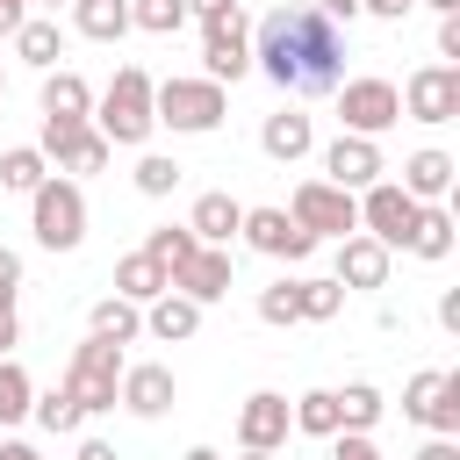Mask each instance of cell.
Returning <instances> with one entry per match:
<instances>
[{
  "label": "cell",
  "instance_id": "cell-1",
  "mask_svg": "<svg viewBox=\"0 0 460 460\" xmlns=\"http://www.w3.org/2000/svg\"><path fill=\"white\" fill-rule=\"evenodd\" d=\"M252 65L280 93H338V79H345V36L316 7H273L252 29Z\"/></svg>",
  "mask_w": 460,
  "mask_h": 460
},
{
  "label": "cell",
  "instance_id": "cell-2",
  "mask_svg": "<svg viewBox=\"0 0 460 460\" xmlns=\"http://www.w3.org/2000/svg\"><path fill=\"white\" fill-rule=\"evenodd\" d=\"M93 129H101L108 144H144V137L158 129V115H151V72H144V65H122V72L108 79V93L93 101Z\"/></svg>",
  "mask_w": 460,
  "mask_h": 460
},
{
  "label": "cell",
  "instance_id": "cell-3",
  "mask_svg": "<svg viewBox=\"0 0 460 460\" xmlns=\"http://www.w3.org/2000/svg\"><path fill=\"white\" fill-rule=\"evenodd\" d=\"M29 230H36L43 252H79V244H86V187L65 180V172H50V180L29 194Z\"/></svg>",
  "mask_w": 460,
  "mask_h": 460
},
{
  "label": "cell",
  "instance_id": "cell-4",
  "mask_svg": "<svg viewBox=\"0 0 460 460\" xmlns=\"http://www.w3.org/2000/svg\"><path fill=\"white\" fill-rule=\"evenodd\" d=\"M151 115L180 137H208L230 115V93L216 79H165V86H151Z\"/></svg>",
  "mask_w": 460,
  "mask_h": 460
},
{
  "label": "cell",
  "instance_id": "cell-5",
  "mask_svg": "<svg viewBox=\"0 0 460 460\" xmlns=\"http://www.w3.org/2000/svg\"><path fill=\"white\" fill-rule=\"evenodd\" d=\"M122 345H108V338H86V345H72V367H65V395L86 410V417H101V410H115V388H122Z\"/></svg>",
  "mask_w": 460,
  "mask_h": 460
},
{
  "label": "cell",
  "instance_id": "cell-6",
  "mask_svg": "<svg viewBox=\"0 0 460 460\" xmlns=\"http://www.w3.org/2000/svg\"><path fill=\"white\" fill-rule=\"evenodd\" d=\"M338 122H345V137H388L395 122H402V93H395V79H381V72H367V79H338Z\"/></svg>",
  "mask_w": 460,
  "mask_h": 460
},
{
  "label": "cell",
  "instance_id": "cell-7",
  "mask_svg": "<svg viewBox=\"0 0 460 460\" xmlns=\"http://www.w3.org/2000/svg\"><path fill=\"white\" fill-rule=\"evenodd\" d=\"M402 417H417L431 438H460V367H424V374H410Z\"/></svg>",
  "mask_w": 460,
  "mask_h": 460
},
{
  "label": "cell",
  "instance_id": "cell-8",
  "mask_svg": "<svg viewBox=\"0 0 460 460\" xmlns=\"http://www.w3.org/2000/svg\"><path fill=\"white\" fill-rule=\"evenodd\" d=\"M244 72H252V22H244V7H230V14L201 22V79L237 86Z\"/></svg>",
  "mask_w": 460,
  "mask_h": 460
},
{
  "label": "cell",
  "instance_id": "cell-9",
  "mask_svg": "<svg viewBox=\"0 0 460 460\" xmlns=\"http://www.w3.org/2000/svg\"><path fill=\"white\" fill-rule=\"evenodd\" d=\"M288 216L323 244V237H352L359 230V194H345V187H331V180H302L295 187V201H288Z\"/></svg>",
  "mask_w": 460,
  "mask_h": 460
},
{
  "label": "cell",
  "instance_id": "cell-10",
  "mask_svg": "<svg viewBox=\"0 0 460 460\" xmlns=\"http://www.w3.org/2000/svg\"><path fill=\"white\" fill-rule=\"evenodd\" d=\"M417 208H424V201H410L395 180H374V187L359 194V230H367L374 244L402 252V244H410V223H417Z\"/></svg>",
  "mask_w": 460,
  "mask_h": 460
},
{
  "label": "cell",
  "instance_id": "cell-11",
  "mask_svg": "<svg viewBox=\"0 0 460 460\" xmlns=\"http://www.w3.org/2000/svg\"><path fill=\"white\" fill-rule=\"evenodd\" d=\"M395 93H402V115L410 122H453L460 115V65H424Z\"/></svg>",
  "mask_w": 460,
  "mask_h": 460
},
{
  "label": "cell",
  "instance_id": "cell-12",
  "mask_svg": "<svg viewBox=\"0 0 460 460\" xmlns=\"http://www.w3.org/2000/svg\"><path fill=\"white\" fill-rule=\"evenodd\" d=\"M288 431H295V417H288V395L280 388H252L237 402V446L244 453H280Z\"/></svg>",
  "mask_w": 460,
  "mask_h": 460
},
{
  "label": "cell",
  "instance_id": "cell-13",
  "mask_svg": "<svg viewBox=\"0 0 460 460\" xmlns=\"http://www.w3.org/2000/svg\"><path fill=\"white\" fill-rule=\"evenodd\" d=\"M36 151H43L65 180H86V172H101V165H108V151H115V144H108L93 122H72V129H50V122H43V144H36Z\"/></svg>",
  "mask_w": 460,
  "mask_h": 460
},
{
  "label": "cell",
  "instance_id": "cell-14",
  "mask_svg": "<svg viewBox=\"0 0 460 460\" xmlns=\"http://www.w3.org/2000/svg\"><path fill=\"white\" fill-rule=\"evenodd\" d=\"M252 252H266V259H288V266H302L309 252H316V237L288 216V208H244V230H237Z\"/></svg>",
  "mask_w": 460,
  "mask_h": 460
},
{
  "label": "cell",
  "instance_id": "cell-15",
  "mask_svg": "<svg viewBox=\"0 0 460 460\" xmlns=\"http://www.w3.org/2000/svg\"><path fill=\"white\" fill-rule=\"evenodd\" d=\"M381 172H388V158H381V144H374V137H345V129H338V144L323 151V180H331V187H345V194H367Z\"/></svg>",
  "mask_w": 460,
  "mask_h": 460
},
{
  "label": "cell",
  "instance_id": "cell-16",
  "mask_svg": "<svg viewBox=\"0 0 460 460\" xmlns=\"http://www.w3.org/2000/svg\"><path fill=\"white\" fill-rule=\"evenodd\" d=\"M115 402H122L129 417H165V410L180 402V381H172V367L144 359V367H122V388H115Z\"/></svg>",
  "mask_w": 460,
  "mask_h": 460
},
{
  "label": "cell",
  "instance_id": "cell-17",
  "mask_svg": "<svg viewBox=\"0 0 460 460\" xmlns=\"http://www.w3.org/2000/svg\"><path fill=\"white\" fill-rule=\"evenodd\" d=\"M230 273H237V266H230V252L201 244L187 266H172V295H187L194 309H208V302H223V295H230Z\"/></svg>",
  "mask_w": 460,
  "mask_h": 460
},
{
  "label": "cell",
  "instance_id": "cell-18",
  "mask_svg": "<svg viewBox=\"0 0 460 460\" xmlns=\"http://www.w3.org/2000/svg\"><path fill=\"white\" fill-rule=\"evenodd\" d=\"M388 266H395V252L388 244H374L367 230H352V237H338V288H388Z\"/></svg>",
  "mask_w": 460,
  "mask_h": 460
},
{
  "label": "cell",
  "instance_id": "cell-19",
  "mask_svg": "<svg viewBox=\"0 0 460 460\" xmlns=\"http://www.w3.org/2000/svg\"><path fill=\"white\" fill-rule=\"evenodd\" d=\"M259 151H266L273 165H295V158H309V151H316V122H309L302 108H280V115H266V122H259Z\"/></svg>",
  "mask_w": 460,
  "mask_h": 460
},
{
  "label": "cell",
  "instance_id": "cell-20",
  "mask_svg": "<svg viewBox=\"0 0 460 460\" xmlns=\"http://www.w3.org/2000/svg\"><path fill=\"white\" fill-rule=\"evenodd\" d=\"M453 172H460V165H453V151L424 144V151H410V158H402V180H395V187H402L410 201H446V194H453Z\"/></svg>",
  "mask_w": 460,
  "mask_h": 460
},
{
  "label": "cell",
  "instance_id": "cell-21",
  "mask_svg": "<svg viewBox=\"0 0 460 460\" xmlns=\"http://www.w3.org/2000/svg\"><path fill=\"white\" fill-rule=\"evenodd\" d=\"M187 230H194V244H216V252H230V237L244 230V201H230L223 187H208V194L187 208Z\"/></svg>",
  "mask_w": 460,
  "mask_h": 460
},
{
  "label": "cell",
  "instance_id": "cell-22",
  "mask_svg": "<svg viewBox=\"0 0 460 460\" xmlns=\"http://www.w3.org/2000/svg\"><path fill=\"white\" fill-rule=\"evenodd\" d=\"M43 122H50V129L93 122V86H86L79 72H43Z\"/></svg>",
  "mask_w": 460,
  "mask_h": 460
},
{
  "label": "cell",
  "instance_id": "cell-23",
  "mask_svg": "<svg viewBox=\"0 0 460 460\" xmlns=\"http://www.w3.org/2000/svg\"><path fill=\"white\" fill-rule=\"evenodd\" d=\"M7 43H14V58H22V65H36V72H58V58H65V29H58L50 14H29Z\"/></svg>",
  "mask_w": 460,
  "mask_h": 460
},
{
  "label": "cell",
  "instance_id": "cell-24",
  "mask_svg": "<svg viewBox=\"0 0 460 460\" xmlns=\"http://www.w3.org/2000/svg\"><path fill=\"white\" fill-rule=\"evenodd\" d=\"M144 331H151L158 345H180V338H194V331H201V309H194L187 295H172V288H165L158 302H144Z\"/></svg>",
  "mask_w": 460,
  "mask_h": 460
},
{
  "label": "cell",
  "instance_id": "cell-25",
  "mask_svg": "<svg viewBox=\"0 0 460 460\" xmlns=\"http://www.w3.org/2000/svg\"><path fill=\"white\" fill-rule=\"evenodd\" d=\"M165 288H172V280H165V266H158V259H144V252L115 259V295H122V302H137V309H144V302H158Z\"/></svg>",
  "mask_w": 460,
  "mask_h": 460
},
{
  "label": "cell",
  "instance_id": "cell-26",
  "mask_svg": "<svg viewBox=\"0 0 460 460\" xmlns=\"http://www.w3.org/2000/svg\"><path fill=\"white\" fill-rule=\"evenodd\" d=\"M72 29L93 43H122L129 36V0H72Z\"/></svg>",
  "mask_w": 460,
  "mask_h": 460
},
{
  "label": "cell",
  "instance_id": "cell-27",
  "mask_svg": "<svg viewBox=\"0 0 460 460\" xmlns=\"http://www.w3.org/2000/svg\"><path fill=\"white\" fill-rule=\"evenodd\" d=\"M43 180H50V158H43L36 144H7V151H0V187H7V194H36Z\"/></svg>",
  "mask_w": 460,
  "mask_h": 460
},
{
  "label": "cell",
  "instance_id": "cell-28",
  "mask_svg": "<svg viewBox=\"0 0 460 460\" xmlns=\"http://www.w3.org/2000/svg\"><path fill=\"white\" fill-rule=\"evenodd\" d=\"M402 252H417V259H446V252H453V208L424 201L417 223H410V244H402Z\"/></svg>",
  "mask_w": 460,
  "mask_h": 460
},
{
  "label": "cell",
  "instance_id": "cell-29",
  "mask_svg": "<svg viewBox=\"0 0 460 460\" xmlns=\"http://www.w3.org/2000/svg\"><path fill=\"white\" fill-rule=\"evenodd\" d=\"M137 331H144V309H137V302H122V295L93 302V316H86V338H108V345H129Z\"/></svg>",
  "mask_w": 460,
  "mask_h": 460
},
{
  "label": "cell",
  "instance_id": "cell-30",
  "mask_svg": "<svg viewBox=\"0 0 460 460\" xmlns=\"http://www.w3.org/2000/svg\"><path fill=\"white\" fill-rule=\"evenodd\" d=\"M331 395H338V431H374L381 410H388L374 381H345V388H331Z\"/></svg>",
  "mask_w": 460,
  "mask_h": 460
},
{
  "label": "cell",
  "instance_id": "cell-31",
  "mask_svg": "<svg viewBox=\"0 0 460 460\" xmlns=\"http://www.w3.org/2000/svg\"><path fill=\"white\" fill-rule=\"evenodd\" d=\"M137 252H144V259H158V266H165V280H172V266H187L201 244H194V230H187V223H158V230H144V244H137Z\"/></svg>",
  "mask_w": 460,
  "mask_h": 460
},
{
  "label": "cell",
  "instance_id": "cell-32",
  "mask_svg": "<svg viewBox=\"0 0 460 460\" xmlns=\"http://www.w3.org/2000/svg\"><path fill=\"white\" fill-rule=\"evenodd\" d=\"M345 309V288L331 280V273H309V280H295V316L302 323H331Z\"/></svg>",
  "mask_w": 460,
  "mask_h": 460
},
{
  "label": "cell",
  "instance_id": "cell-33",
  "mask_svg": "<svg viewBox=\"0 0 460 460\" xmlns=\"http://www.w3.org/2000/svg\"><path fill=\"white\" fill-rule=\"evenodd\" d=\"M288 417H295V431H309V438H338V395H331V388L295 395V402H288Z\"/></svg>",
  "mask_w": 460,
  "mask_h": 460
},
{
  "label": "cell",
  "instance_id": "cell-34",
  "mask_svg": "<svg viewBox=\"0 0 460 460\" xmlns=\"http://www.w3.org/2000/svg\"><path fill=\"white\" fill-rule=\"evenodd\" d=\"M129 29H144V36H180V29H187V0H129Z\"/></svg>",
  "mask_w": 460,
  "mask_h": 460
},
{
  "label": "cell",
  "instance_id": "cell-35",
  "mask_svg": "<svg viewBox=\"0 0 460 460\" xmlns=\"http://www.w3.org/2000/svg\"><path fill=\"white\" fill-rule=\"evenodd\" d=\"M29 402H36L29 367H22V359H0V424H22V417H29Z\"/></svg>",
  "mask_w": 460,
  "mask_h": 460
},
{
  "label": "cell",
  "instance_id": "cell-36",
  "mask_svg": "<svg viewBox=\"0 0 460 460\" xmlns=\"http://www.w3.org/2000/svg\"><path fill=\"white\" fill-rule=\"evenodd\" d=\"M29 417H36V424H43L50 438H65V431H79V424H86V410H79V402H72L65 388H50V395H36V402H29Z\"/></svg>",
  "mask_w": 460,
  "mask_h": 460
},
{
  "label": "cell",
  "instance_id": "cell-37",
  "mask_svg": "<svg viewBox=\"0 0 460 460\" xmlns=\"http://www.w3.org/2000/svg\"><path fill=\"white\" fill-rule=\"evenodd\" d=\"M180 172H187L180 158H165V151H144V158H137V194H151V201H165V194L180 187Z\"/></svg>",
  "mask_w": 460,
  "mask_h": 460
},
{
  "label": "cell",
  "instance_id": "cell-38",
  "mask_svg": "<svg viewBox=\"0 0 460 460\" xmlns=\"http://www.w3.org/2000/svg\"><path fill=\"white\" fill-rule=\"evenodd\" d=\"M259 323H302V316H295V280L259 288Z\"/></svg>",
  "mask_w": 460,
  "mask_h": 460
},
{
  "label": "cell",
  "instance_id": "cell-39",
  "mask_svg": "<svg viewBox=\"0 0 460 460\" xmlns=\"http://www.w3.org/2000/svg\"><path fill=\"white\" fill-rule=\"evenodd\" d=\"M331 460H381V446H374V431H338Z\"/></svg>",
  "mask_w": 460,
  "mask_h": 460
},
{
  "label": "cell",
  "instance_id": "cell-40",
  "mask_svg": "<svg viewBox=\"0 0 460 460\" xmlns=\"http://www.w3.org/2000/svg\"><path fill=\"white\" fill-rule=\"evenodd\" d=\"M14 295H22V252L0 244V309H14Z\"/></svg>",
  "mask_w": 460,
  "mask_h": 460
},
{
  "label": "cell",
  "instance_id": "cell-41",
  "mask_svg": "<svg viewBox=\"0 0 460 460\" xmlns=\"http://www.w3.org/2000/svg\"><path fill=\"white\" fill-rule=\"evenodd\" d=\"M438 58H446V65L460 58V14H438Z\"/></svg>",
  "mask_w": 460,
  "mask_h": 460
},
{
  "label": "cell",
  "instance_id": "cell-42",
  "mask_svg": "<svg viewBox=\"0 0 460 460\" xmlns=\"http://www.w3.org/2000/svg\"><path fill=\"white\" fill-rule=\"evenodd\" d=\"M316 14L338 29V22H352V14H359V0H316Z\"/></svg>",
  "mask_w": 460,
  "mask_h": 460
},
{
  "label": "cell",
  "instance_id": "cell-43",
  "mask_svg": "<svg viewBox=\"0 0 460 460\" xmlns=\"http://www.w3.org/2000/svg\"><path fill=\"white\" fill-rule=\"evenodd\" d=\"M438 323H446V331H460V288H446V295H438Z\"/></svg>",
  "mask_w": 460,
  "mask_h": 460
},
{
  "label": "cell",
  "instance_id": "cell-44",
  "mask_svg": "<svg viewBox=\"0 0 460 460\" xmlns=\"http://www.w3.org/2000/svg\"><path fill=\"white\" fill-rule=\"evenodd\" d=\"M230 7H237V0H187V14H194V22H216V14H230Z\"/></svg>",
  "mask_w": 460,
  "mask_h": 460
},
{
  "label": "cell",
  "instance_id": "cell-45",
  "mask_svg": "<svg viewBox=\"0 0 460 460\" xmlns=\"http://www.w3.org/2000/svg\"><path fill=\"white\" fill-rule=\"evenodd\" d=\"M22 22H29V7H22V0H0V36H14Z\"/></svg>",
  "mask_w": 460,
  "mask_h": 460
},
{
  "label": "cell",
  "instance_id": "cell-46",
  "mask_svg": "<svg viewBox=\"0 0 460 460\" xmlns=\"http://www.w3.org/2000/svg\"><path fill=\"white\" fill-rule=\"evenodd\" d=\"M79 460H122V453H115L108 438H79Z\"/></svg>",
  "mask_w": 460,
  "mask_h": 460
},
{
  "label": "cell",
  "instance_id": "cell-47",
  "mask_svg": "<svg viewBox=\"0 0 460 460\" xmlns=\"http://www.w3.org/2000/svg\"><path fill=\"white\" fill-rule=\"evenodd\" d=\"M0 460H43V453H36L29 438H0Z\"/></svg>",
  "mask_w": 460,
  "mask_h": 460
},
{
  "label": "cell",
  "instance_id": "cell-48",
  "mask_svg": "<svg viewBox=\"0 0 460 460\" xmlns=\"http://www.w3.org/2000/svg\"><path fill=\"white\" fill-rule=\"evenodd\" d=\"M417 460H460V446H453V438H431V446H424Z\"/></svg>",
  "mask_w": 460,
  "mask_h": 460
},
{
  "label": "cell",
  "instance_id": "cell-49",
  "mask_svg": "<svg viewBox=\"0 0 460 460\" xmlns=\"http://www.w3.org/2000/svg\"><path fill=\"white\" fill-rule=\"evenodd\" d=\"M22 338V323H14V309H0V359H7V345Z\"/></svg>",
  "mask_w": 460,
  "mask_h": 460
},
{
  "label": "cell",
  "instance_id": "cell-50",
  "mask_svg": "<svg viewBox=\"0 0 460 460\" xmlns=\"http://www.w3.org/2000/svg\"><path fill=\"white\" fill-rule=\"evenodd\" d=\"M180 460H223V453H216V446H187Z\"/></svg>",
  "mask_w": 460,
  "mask_h": 460
},
{
  "label": "cell",
  "instance_id": "cell-51",
  "mask_svg": "<svg viewBox=\"0 0 460 460\" xmlns=\"http://www.w3.org/2000/svg\"><path fill=\"white\" fill-rule=\"evenodd\" d=\"M424 7H438V14H460V0H424Z\"/></svg>",
  "mask_w": 460,
  "mask_h": 460
},
{
  "label": "cell",
  "instance_id": "cell-52",
  "mask_svg": "<svg viewBox=\"0 0 460 460\" xmlns=\"http://www.w3.org/2000/svg\"><path fill=\"white\" fill-rule=\"evenodd\" d=\"M237 460H280V453H237Z\"/></svg>",
  "mask_w": 460,
  "mask_h": 460
},
{
  "label": "cell",
  "instance_id": "cell-53",
  "mask_svg": "<svg viewBox=\"0 0 460 460\" xmlns=\"http://www.w3.org/2000/svg\"><path fill=\"white\" fill-rule=\"evenodd\" d=\"M43 7H72V0H43Z\"/></svg>",
  "mask_w": 460,
  "mask_h": 460
},
{
  "label": "cell",
  "instance_id": "cell-54",
  "mask_svg": "<svg viewBox=\"0 0 460 460\" xmlns=\"http://www.w3.org/2000/svg\"><path fill=\"white\" fill-rule=\"evenodd\" d=\"M0 93H7V72H0Z\"/></svg>",
  "mask_w": 460,
  "mask_h": 460
},
{
  "label": "cell",
  "instance_id": "cell-55",
  "mask_svg": "<svg viewBox=\"0 0 460 460\" xmlns=\"http://www.w3.org/2000/svg\"><path fill=\"white\" fill-rule=\"evenodd\" d=\"M22 7H29V0H22Z\"/></svg>",
  "mask_w": 460,
  "mask_h": 460
}]
</instances>
